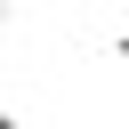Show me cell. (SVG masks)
<instances>
[{"instance_id": "obj_1", "label": "cell", "mask_w": 129, "mask_h": 129, "mask_svg": "<svg viewBox=\"0 0 129 129\" xmlns=\"http://www.w3.org/2000/svg\"><path fill=\"white\" fill-rule=\"evenodd\" d=\"M113 56H121V64H129V24H121V32H113Z\"/></svg>"}, {"instance_id": "obj_2", "label": "cell", "mask_w": 129, "mask_h": 129, "mask_svg": "<svg viewBox=\"0 0 129 129\" xmlns=\"http://www.w3.org/2000/svg\"><path fill=\"white\" fill-rule=\"evenodd\" d=\"M0 129H24V121H16V113H8V105H0Z\"/></svg>"}, {"instance_id": "obj_3", "label": "cell", "mask_w": 129, "mask_h": 129, "mask_svg": "<svg viewBox=\"0 0 129 129\" xmlns=\"http://www.w3.org/2000/svg\"><path fill=\"white\" fill-rule=\"evenodd\" d=\"M0 24H8V0H0Z\"/></svg>"}]
</instances>
